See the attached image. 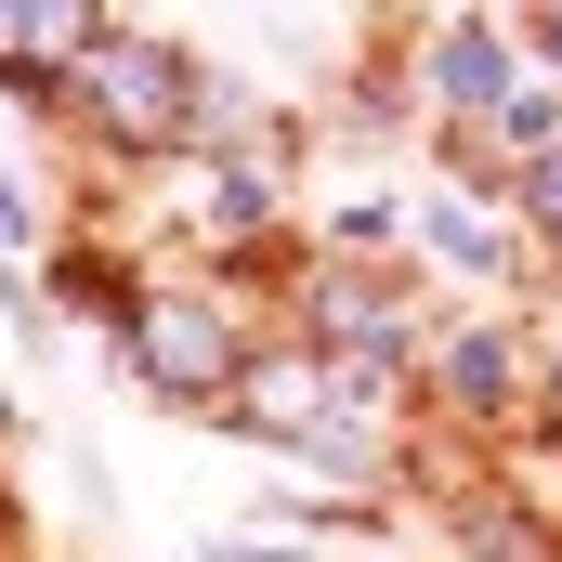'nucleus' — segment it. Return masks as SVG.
I'll list each match as a JSON object with an SVG mask.
<instances>
[{"label": "nucleus", "mask_w": 562, "mask_h": 562, "mask_svg": "<svg viewBox=\"0 0 562 562\" xmlns=\"http://www.w3.org/2000/svg\"><path fill=\"white\" fill-rule=\"evenodd\" d=\"M66 92H79V119L119 157H183V132H196V66L170 40H144V26H92L79 66H66Z\"/></svg>", "instance_id": "obj_1"}, {"label": "nucleus", "mask_w": 562, "mask_h": 562, "mask_svg": "<svg viewBox=\"0 0 562 562\" xmlns=\"http://www.w3.org/2000/svg\"><path fill=\"white\" fill-rule=\"evenodd\" d=\"M119 327H132V367L170 393V406H223V393H236V367H249L210 288H132V314H119Z\"/></svg>", "instance_id": "obj_2"}, {"label": "nucleus", "mask_w": 562, "mask_h": 562, "mask_svg": "<svg viewBox=\"0 0 562 562\" xmlns=\"http://www.w3.org/2000/svg\"><path fill=\"white\" fill-rule=\"evenodd\" d=\"M301 327H314V367H327V380H353V393H380V380H393V353H406V301H393L380 276H353V262L301 276Z\"/></svg>", "instance_id": "obj_3"}, {"label": "nucleus", "mask_w": 562, "mask_h": 562, "mask_svg": "<svg viewBox=\"0 0 562 562\" xmlns=\"http://www.w3.org/2000/svg\"><path fill=\"white\" fill-rule=\"evenodd\" d=\"M340 406V380L314 367V353H249L236 367V393H223V419H249V431H276V445H301V431Z\"/></svg>", "instance_id": "obj_4"}, {"label": "nucleus", "mask_w": 562, "mask_h": 562, "mask_svg": "<svg viewBox=\"0 0 562 562\" xmlns=\"http://www.w3.org/2000/svg\"><path fill=\"white\" fill-rule=\"evenodd\" d=\"M510 79H524V66H510V26H445V40H431V92H445L458 119H497Z\"/></svg>", "instance_id": "obj_5"}, {"label": "nucleus", "mask_w": 562, "mask_h": 562, "mask_svg": "<svg viewBox=\"0 0 562 562\" xmlns=\"http://www.w3.org/2000/svg\"><path fill=\"white\" fill-rule=\"evenodd\" d=\"M445 393H458L471 419H484V406H510V393H524V340H510V327H471V340L445 353Z\"/></svg>", "instance_id": "obj_6"}, {"label": "nucleus", "mask_w": 562, "mask_h": 562, "mask_svg": "<svg viewBox=\"0 0 562 562\" xmlns=\"http://www.w3.org/2000/svg\"><path fill=\"white\" fill-rule=\"evenodd\" d=\"M431 249H445L458 276H497V236H484V223H471L458 196H431Z\"/></svg>", "instance_id": "obj_7"}, {"label": "nucleus", "mask_w": 562, "mask_h": 562, "mask_svg": "<svg viewBox=\"0 0 562 562\" xmlns=\"http://www.w3.org/2000/svg\"><path fill=\"white\" fill-rule=\"evenodd\" d=\"M510 196L537 210V236H562V144H550V157H524V170H510Z\"/></svg>", "instance_id": "obj_8"}, {"label": "nucleus", "mask_w": 562, "mask_h": 562, "mask_svg": "<svg viewBox=\"0 0 562 562\" xmlns=\"http://www.w3.org/2000/svg\"><path fill=\"white\" fill-rule=\"evenodd\" d=\"M537 53H550V66H562V13H537Z\"/></svg>", "instance_id": "obj_9"}, {"label": "nucleus", "mask_w": 562, "mask_h": 562, "mask_svg": "<svg viewBox=\"0 0 562 562\" xmlns=\"http://www.w3.org/2000/svg\"><path fill=\"white\" fill-rule=\"evenodd\" d=\"M550 431H562V367H550Z\"/></svg>", "instance_id": "obj_10"}]
</instances>
